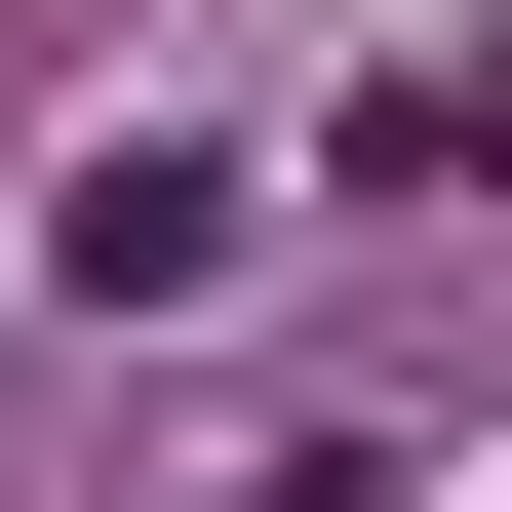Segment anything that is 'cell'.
<instances>
[{
  "label": "cell",
  "mask_w": 512,
  "mask_h": 512,
  "mask_svg": "<svg viewBox=\"0 0 512 512\" xmlns=\"http://www.w3.org/2000/svg\"><path fill=\"white\" fill-rule=\"evenodd\" d=\"M237 237H276L237 158H79V197H40V276H79V316H197V276H237Z\"/></svg>",
  "instance_id": "obj_1"
}]
</instances>
